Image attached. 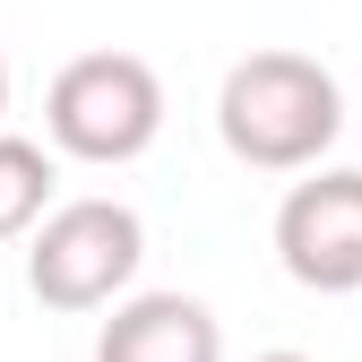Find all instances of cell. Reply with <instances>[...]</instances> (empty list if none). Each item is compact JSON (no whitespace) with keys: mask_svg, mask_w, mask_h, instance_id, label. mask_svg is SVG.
<instances>
[{"mask_svg":"<svg viewBox=\"0 0 362 362\" xmlns=\"http://www.w3.org/2000/svg\"><path fill=\"white\" fill-rule=\"evenodd\" d=\"M0 121H9V61H0Z\"/></svg>","mask_w":362,"mask_h":362,"instance_id":"obj_7","label":"cell"},{"mask_svg":"<svg viewBox=\"0 0 362 362\" xmlns=\"http://www.w3.org/2000/svg\"><path fill=\"white\" fill-rule=\"evenodd\" d=\"M95 362H224V328L190 293H129L112 302Z\"/></svg>","mask_w":362,"mask_h":362,"instance_id":"obj_5","label":"cell"},{"mask_svg":"<svg viewBox=\"0 0 362 362\" xmlns=\"http://www.w3.org/2000/svg\"><path fill=\"white\" fill-rule=\"evenodd\" d=\"M43 129L78 164H129L164 129V78L139 52H78L61 61L52 95H43Z\"/></svg>","mask_w":362,"mask_h":362,"instance_id":"obj_2","label":"cell"},{"mask_svg":"<svg viewBox=\"0 0 362 362\" xmlns=\"http://www.w3.org/2000/svg\"><path fill=\"white\" fill-rule=\"evenodd\" d=\"M52 147L35 139H9L0 129V242H35L43 216H52Z\"/></svg>","mask_w":362,"mask_h":362,"instance_id":"obj_6","label":"cell"},{"mask_svg":"<svg viewBox=\"0 0 362 362\" xmlns=\"http://www.w3.org/2000/svg\"><path fill=\"white\" fill-rule=\"evenodd\" d=\"M259 362H310V354H259Z\"/></svg>","mask_w":362,"mask_h":362,"instance_id":"obj_8","label":"cell"},{"mask_svg":"<svg viewBox=\"0 0 362 362\" xmlns=\"http://www.w3.org/2000/svg\"><path fill=\"white\" fill-rule=\"evenodd\" d=\"M276 259L302 293H362V173H310L276 207Z\"/></svg>","mask_w":362,"mask_h":362,"instance_id":"obj_4","label":"cell"},{"mask_svg":"<svg viewBox=\"0 0 362 362\" xmlns=\"http://www.w3.org/2000/svg\"><path fill=\"white\" fill-rule=\"evenodd\" d=\"M139 259H147L139 207H121V199H69V207L43 216V233L26 242V285H35L43 310H104V302H129Z\"/></svg>","mask_w":362,"mask_h":362,"instance_id":"obj_3","label":"cell"},{"mask_svg":"<svg viewBox=\"0 0 362 362\" xmlns=\"http://www.w3.org/2000/svg\"><path fill=\"white\" fill-rule=\"evenodd\" d=\"M345 129V95L310 52H250L216 86V139L250 173H310Z\"/></svg>","mask_w":362,"mask_h":362,"instance_id":"obj_1","label":"cell"}]
</instances>
